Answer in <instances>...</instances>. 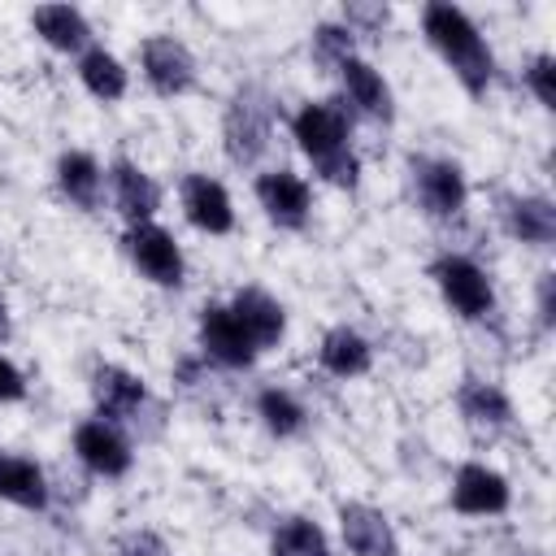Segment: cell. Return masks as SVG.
I'll list each match as a JSON object with an SVG mask.
<instances>
[{
	"label": "cell",
	"instance_id": "obj_13",
	"mask_svg": "<svg viewBox=\"0 0 556 556\" xmlns=\"http://www.w3.org/2000/svg\"><path fill=\"white\" fill-rule=\"evenodd\" d=\"M447 500H452V508H456L460 517H500V513H508V504H513V486H508V478H504L500 469H491L486 460H465V465H456V473H452Z\"/></svg>",
	"mask_w": 556,
	"mask_h": 556
},
{
	"label": "cell",
	"instance_id": "obj_7",
	"mask_svg": "<svg viewBox=\"0 0 556 556\" xmlns=\"http://www.w3.org/2000/svg\"><path fill=\"white\" fill-rule=\"evenodd\" d=\"M122 252H126V261H130L152 287L178 291V287L187 282V256H182L178 239H174L161 222L126 226V230H122Z\"/></svg>",
	"mask_w": 556,
	"mask_h": 556
},
{
	"label": "cell",
	"instance_id": "obj_25",
	"mask_svg": "<svg viewBox=\"0 0 556 556\" xmlns=\"http://www.w3.org/2000/svg\"><path fill=\"white\" fill-rule=\"evenodd\" d=\"M269 556H330V539L326 530L304 517V513H291V517H278L274 530H269Z\"/></svg>",
	"mask_w": 556,
	"mask_h": 556
},
{
	"label": "cell",
	"instance_id": "obj_19",
	"mask_svg": "<svg viewBox=\"0 0 556 556\" xmlns=\"http://www.w3.org/2000/svg\"><path fill=\"white\" fill-rule=\"evenodd\" d=\"M56 191L78 208V213H96L104 200V165L87 152V148H65L56 156Z\"/></svg>",
	"mask_w": 556,
	"mask_h": 556
},
{
	"label": "cell",
	"instance_id": "obj_28",
	"mask_svg": "<svg viewBox=\"0 0 556 556\" xmlns=\"http://www.w3.org/2000/svg\"><path fill=\"white\" fill-rule=\"evenodd\" d=\"M521 78H526L530 96H534L543 109H556V56H552V52H534V56L526 61Z\"/></svg>",
	"mask_w": 556,
	"mask_h": 556
},
{
	"label": "cell",
	"instance_id": "obj_14",
	"mask_svg": "<svg viewBox=\"0 0 556 556\" xmlns=\"http://www.w3.org/2000/svg\"><path fill=\"white\" fill-rule=\"evenodd\" d=\"M334 74H339V87H343L339 96L348 100L352 113H361V117H369L378 126H391L395 122V91H391V83L382 78V70L374 61H365L356 52V56L339 61Z\"/></svg>",
	"mask_w": 556,
	"mask_h": 556
},
{
	"label": "cell",
	"instance_id": "obj_18",
	"mask_svg": "<svg viewBox=\"0 0 556 556\" xmlns=\"http://www.w3.org/2000/svg\"><path fill=\"white\" fill-rule=\"evenodd\" d=\"M226 304H230V313L239 317V326L248 330V339L256 343V352H269V348H278V343L287 339V308H282V300L269 295L265 287L248 282V287H239Z\"/></svg>",
	"mask_w": 556,
	"mask_h": 556
},
{
	"label": "cell",
	"instance_id": "obj_11",
	"mask_svg": "<svg viewBox=\"0 0 556 556\" xmlns=\"http://www.w3.org/2000/svg\"><path fill=\"white\" fill-rule=\"evenodd\" d=\"M74 456L96 478H126L135 469V443L126 439V430L100 417H87L74 426Z\"/></svg>",
	"mask_w": 556,
	"mask_h": 556
},
{
	"label": "cell",
	"instance_id": "obj_27",
	"mask_svg": "<svg viewBox=\"0 0 556 556\" xmlns=\"http://www.w3.org/2000/svg\"><path fill=\"white\" fill-rule=\"evenodd\" d=\"M348 56H356V35L343 22H317L313 26V61L334 74V65Z\"/></svg>",
	"mask_w": 556,
	"mask_h": 556
},
{
	"label": "cell",
	"instance_id": "obj_26",
	"mask_svg": "<svg viewBox=\"0 0 556 556\" xmlns=\"http://www.w3.org/2000/svg\"><path fill=\"white\" fill-rule=\"evenodd\" d=\"M256 417L274 439H295L308 426V408L287 387H261L256 391Z\"/></svg>",
	"mask_w": 556,
	"mask_h": 556
},
{
	"label": "cell",
	"instance_id": "obj_32",
	"mask_svg": "<svg viewBox=\"0 0 556 556\" xmlns=\"http://www.w3.org/2000/svg\"><path fill=\"white\" fill-rule=\"evenodd\" d=\"M552 282H556L552 269L539 274V321H543V326H552Z\"/></svg>",
	"mask_w": 556,
	"mask_h": 556
},
{
	"label": "cell",
	"instance_id": "obj_23",
	"mask_svg": "<svg viewBox=\"0 0 556 556\" xmlns=\"http://www.w3.org/2000/svg\"><path fill=\"white\" fill-rule=\"evenodd\" d=\"M504 226L513 239H521L530 248H552L556 243V204L547 195H508Z\"/></svg>",
	"mask_w": 556,
	"mask_h": 556
},
{
	"label": "cell",
	"instance_id": "obj_12",
	"mask_svg": "<svg viewBox=\"0 0 556 556\" xmlns=\"http://www.w3.org/2000/svg\"><path fill=\"white\" fill-rule=\"evenodd\" d=\"M456 408H460V421L465 430L478 439V443H495L513 430L517 413H513V400L504 395V387L486 382V378H465L456 387Z\"/></svg>",
	"mask_w": 556,
	"mask_h": 556
},
{
	"label": "cell",
	"instance_id": "obj_30",
	"mask_svg": "<svg viewBox=\"0 0 556 556\" xmlns=\"http://www.w3.org/2000/svg\"><path fill=\"white\" fill-rule=\"evenodd\" d=\"M387 17H391L387 4H348L343 9V26L352 35H365V26H387Z\"/></svg>",
	"mask_w": 556,
	"mask_h": 556
},
{
	"label": "cell",
	"instance_id": "obj_31",
	"mask_svg": "<svg viewBox=\"0 0 556 556\" xmlns=\"http://www.w3.org/2000/svg\"><path fill=\"white\" fill-rule=\"evenodd\" d=\"M26 395V374L0 352V404H17Z\"/></svg>",
	"mask_w": 556,
	"mask_h": 556
},
{
	"label": "cell",
	"instance_id": "obj_8",
	"mask_svg": "<svg viewBox=\"0 0 556 556\" xmlns=\"http://www.w3.org/2000/svg\"><path fill=\"white\" fill-rule=\"evenodd\" d=\"M139 74L161 100H178L195 87V56L174 35H148L139 43Z\"/></svg>",
	"mask_w": 556,
	"mask_h": 556
},
{
	"label": "cell",
	"instance_id": "obj_6",
	"mask_svg": "<svg viewBox=\"0 0 556 556\" xmlns=\"http://www.w3.org/2000/svg\"><path fill=\"white\" fill-rule=\"evenodd\" d=\"M91 404H96V417L117 426V430H139V421L152 413V391L148 382L126 369V365H113V361H100L91 369Z\"/></svg>",
	"mask_w": 556,
	"mask_h": 556
},
{
	"label": "cell",
	"instance_id": "obj_33",
	"mask_svg": "<svg viewBox=\"0 0 556 556\" xmlns=\"http://www.w3.org/2000/svg\"><path fill=\"white\" fill-rule=\"evenodd\" d=\"M9 330H13V321H9V304L0 300V339H9Z\"/></svg>",
	"mask_w": 556,
	"mask_h": 556
},
{
	"label": "cell",
	"instance_id": "obj_16",
	"mask_svg": "<svg viewBox=\"0 0 556 556\" xmlns=\"http://www.w3.org/2000/svg\"><path fill=\"white\" fill-rule=\"evenodd\" d=\"M178 204H182V217L200 230V235H230L235 230V200L226 191L222 178L213 174H182L178 182Z\"/></svg>",
	"mask_w": 556,
	"mask_h": 556
},
{
	"label": "cell",
	"instance_id": "obj_24",
	"mask_svg": "<svg viewBox=\"0 0 556 556\" xmlns=\"http://www.w3.org/2000/svg\"><path fill=\"white\" fill-rule=\"evenodd\" d=\"M78 83H83L96 100L117 104V100H126V91H130V70L122 65L117 52H109L104 43H91V48L78 56Z\"/></svg>",
	"mask_w": 556,
	"mask_h": 556
},
{
	"label": "cell",
	"instance_id": "obj_21",
	"mask_svg": "<svg viewBox=\"0 0 556 556\" xmlns=\"http://www.w3.org/2000/svg\"><path fill=\"white\" fill-rule=\"evenodd\" d=\"M0 500L26 513H43L48 508V473L39 460L0 447Z\"/></svg>",
	"mask_w": 556,
	"mask_h": 556
},
{
	"label": "cell",
	"instance_id": "obj_22",
	"mask_svg": "<svg viewBox=\"0 0 556 556\" xmlns=\"http://www.w3.org/2000/svg\"><path fill=\"white\" fill-rule=\"evenodd\" d=\"M317 365L330 378H361L374 365V343L356 326H330L317 343Z\"/></svg>",
	"mask_w": 556,
	"mask_h": 556
},
{
	"label": "cell",
	"instance_id": "obj_3",
	"mask_svg": "<svg viewBox=\"0 0 556 556\" xmlns=\"http://www.w3.org/2000/svg\"><path fill=\"white\" fill-rule=\"evenodd\" d=\"M274 139V96L256 83L235 87L226 113H222V148L230 156V165L252 169Z\"/></svg>",
	"mask_w": 556,
	"mask_h": 556
},
{
	"label": "cell",
	"instance_id": "obj_2",
	"mask_svg": "<svg viewBox=\"0 0 556 556\" xmlns=\"http://www.w3.org/2000/svg\"><path fill=\"white\" fill-rule=\"evenodd\" d=\"M421 35L439 52V61L452 70V78L465 87V96L482 100L491 91V83H495V52H491L486 35L478 30V22L460 4L430 0L421 9Z\"/></svg>",
	"mask_w": 556,
	"mask_h": 556
},
{
	"label": "cell",
	"instance_id": "obj_20",
	"mask_svg": "<svg viewBox=\"0 0 556 556\" xmlns=\"http://www.w3.org/2000/svg\"><path fill=\"white\" fill-rule=\"evenodd\" d=\"M30 26L52 52H65V56H83L96 43L87 13L74 4H39V9H30Z\"/></svg>",
	"mask_w": 556,
	"mask_h": 556
},
{
	"label": "cell",
	"instance_id": "obj_5",
	"mask_svg": "<svg viewBox=\"0 0 556 556\" xmlns=\"http://www.w3.org/2000/svg\"><path fill=\"white\" fill-rule=\"evenodd\" d=\"M408 182L413 200L430 222H456L469 204V182L465 169L452 156H408Z\"/></svg>",
	"mask_w": 556,
	"mask_h": 556
},
{
	"label": "cell",
	"instance_id": "obj_9",
	"mask_svg": "<svg viewBox=\"0 0 556 556\" xmlns=\"http://www.w3.org/2000/svg\"><path fill=\"white\" fill-rule=\"evenodd\" d=\"M252 195H256L261 213H265L278 230H304L308 217H313V187H308L304 174H295V169H287V165L256 174Z\"/></svg>",
	"mask_w": 556,
	"mask_h": 556
},
{
	"label": "cell",
	"instance_id": "obj_10",
	"mask_svg": "<svg viewBox=\"0 0 556 556\" xmlns=\"http://www.w3.org/2000/svg\"><path fill=\"white\" fill-rule=\"evenodd\" d=\"M195 334H200V356L222 369H252L261 356L256 343L248 339V330L239 326V317L230 313V304H204Z\"/></svg>",
	"mask_w": 556,
	"mask_h": 556
},
{
	"label": "cell",
	"instance_id": "obj_29",
	"mask_svg": "<svg viewBox=\"0 0 556 556\" xmlns=\"http://www.w3.org/2000/svg\"><path fill=\"white\" fill-rule=\"evenodd\" d=\"M113 556H174V547L156 530H126L117 539V552Z\"/></svg>",
	"mask_w": 556,
	"mask_h": 556
},
{
	"label": "cell",
	"instance_id": "obj_4",
	"mask_svg": "<svg viewBox=\"0 0 556 556\" xmlns=\"http://www.w3.org/2000/svg\"><path fill=\"white\" fill-rule=\"evenodd\" d=\"M430 278L443 295V304L460 317V321H486L495 313V287H491V274L465 256V252H439L430 261Z\"/></svg>",
	"mask_w": 556,
	"mask_h": 556
},
{
	"label": "cell",
	"instance_id": "obj_15",
	"mask_svg": "<svg viewBox=\"0 0 556 556\" xmlns=\"http://www.w3.org/2000/svg\"><path fill=\"white\" fill-rule=\"evenodd\" d=\"M104 187L113 195V208L122 213L126 226H139V222H156L161 213V182L130 156H113L109 169H104Z\"/></svg>",
	"mask_w": 556,
	"mask_h": 556
},
{
	"label": "cell",
	"instance_id": "obj_1",
	"mask_svg": "<svg viewBox=\"0 0 556 556\" xmlns=\"http://www.w3.org/2000/svg\"><path fill=\"white\" fill-rule=\"evenodd\" d=\"M352 126L356 113L348 109L343 96H326V100H304L291 113V139L295 148L308 156L313 174L339 191H356L361 187V156L352 148Z\"/></svg>",
	"mask_w": 556,
	"mask_h": 556
},
{
	"label": "cell",
	"instance_id": "obj_17",
	"mask_svg": "<svg viewBox=\"0 0 556 556\" xmlns=\"http://www.w3.org/2000/svg\"><path fill=\"white\" fill-rule=\"evenodd\" d=\"M339 534L352 556H400V534H395L391 517L365 500L339 504Z\"/></svg>",
	"mask_w": 556,
	"mask_h": 556
}]
</instances>
